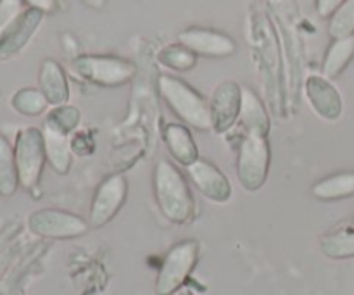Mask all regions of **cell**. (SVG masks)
<instances>
[{
    "label": "cell",
    "instance_id": "obj_1",
    "mask_svg": "<svg viewBox=\"0 0 354 295\" xmlns=\"http://www.w3.org/2000/svg\"><path fill=\"white\" fill-rule=\"evenodd\" d=\"M152 189L158 207L166 220L176 225H185L192 220L194 197L189 182L171 161L161 159L156 164Z\"/></svg>",
    "mask_w": 354,
    "mask_h": 295
},
{
    "label": "cell",
    "instance_id": "obj_2",
    "mask_svg": "<svg viewBox=\"0 0 354 295\" xmlns=\"http://www.w3.org/2000/svg\"><path fill=\"white\" fill-rule=\"evenodd\" d=\"M158 88L169 109L178 116V120H182L185 126L199 131L213 128L209 102L183 79L171 75H161L158 79Z\"/></svg>",
    "mask_w": 354,
    "mask_h": 295
},
{
    "label": "cell",
    "instance_id": "obj_3",
    "mask_svg": "<svg viewBox=\"0 0 354 295\" xmlns=\"http://www.w3.org/2000/svg\"><path fill=\"white\" fill-rule=\"evenodd\" d=\"M268 138L258 133H245L242 138L237 154V178L242 189L248 192H256L265 185L270 171Z\"/></svg>",
    "mask_w": 354,
    "mask_h": 295
},
{
    "label": "cell",
    "instance_id": "obj_4",
    "mask_svg": "<svg viewBox=\"0 0 354 295\" xmlns=\"http://www.w3.org/2000/svg\"><path fill=\"white\" fill-rule=\"evenodd\" d=\"M14 158H16L19 187L31 192L40 183L47 162L41 130L35 126L23 128L14 142Z\"/></svg>",
    "mask_w": 354,
    "mask_h": 295
},
{
    "label": "cell",
    "instance_id": "obj_5",
    "mask_svg": "<svg viewBox=\"0 0 354 295\" xmlns=\"http://www.w3.org/2000/svg\"><path fill=\"white\" fill-rule=\"evenodd\" d=\"M73 69L86 82L99 86H120L135 76V66L113 55H82L73 61Z\"/></svg>",
    "mask_w": 354,
    "mask_h": 295
},
{
    "label": "cell",
    "instance_id": "obj_6",
    "mask_svg": "<svg viewBox=\"0 0 354 295\" xmlns=\"http://www.w3.org/2000/svg\"><path fill=\"white\" fill-rule=\"evenodd\" d=\"M199 258V245L196 240H183L166 254L156 280V294L173 295L185 283Z\"/></svg>",
    "mask_w": 354,
    "mask_h": 295
},
{
    "label": "cell",
    "instance_id": "obj_7",
    "mask_svg": "<svg viewBox=\"0 0 354 295\" xmlns=\"http://www.w3.org/2000/svg\"><path fill=\"white\" fill-rule=\"evenodd\" d=\"M28 228L37 237L66 240V238H76L85 235L90 225L78 214L68 213V211L40 209L30 214Z\"/></svg>",
    "mask_w": 354,
    "mask_h": 295
},
{
    "label": "cell",
    "instance_id": "obj_8",
    "mask_svg": "<svg viewBox=\"0 0 354 295\" xmlns=\"http://www.w3.org/2000/svg\"><path fill=\"white\" fill-rule=\"evenodd\" d=\"M128 183L123 176H109L104 180L95 190L92 204H90L88 225L92 228H100L113 221V218L120 213L127 200Z\"/></svg>",
    "mask_w": 354,
    "mask_h": 295
},
{
    "label": "cell",
    "instance_id": "obj_9",
    "mask_svg": "<svg viewBox=\"0 0 354 295\" xmlns=\"http://www.w3.org/2000/svg\"><path fill=\"white\" fill-rule=\"evenodd\" d=\"M242 106V86L235 82H223L213 90L209 99V113L213 130L227 133L239 121Z\"/></svg>",
    "mask_w": 354,
    "mask_h": 295
},
{
    "label": "cell",
    "instance_id": "obj_10",
    "mask_svg": "<svg viewBox=\"0 0 354 295\" xmlns=\"http://www.w3.org/2000/svg\"><path fill=\"white\" fill-rule=\"evenodd\" d=\"M187 176L206 199L216 204H227L232 199V185L227 176L206 159H197L187 166Z\"/></svg>",
    "mask_w": 354,
    "mask_h": 295
},
{
    "label": "cell",
    "instance_id": "obj_11",
    "mask_svg": "<svg viewBox=\"0 0 354 295\" xmlns=\"http://www.w3.org/2000/svg\"><path fill=\"white\" fill-rule=\"evenodd\" d=\"M304 92H306V99L310 102L311 109L315 114L325 121H337L342 116V97L339 90L335 88L325 76L313 75L306 79L304 85Z\"/></svg>",
    "mask_w": 354,
    "mask_h": 295
},
{
    "label": "cell",
    "instance_id": "obj_12",
    "mask_svg": "<svg viewBox=\"0 0 354 295\" xmlns=\"http://www.w3.org/2000/svg\"><path fill=\"white\" fill-rule=\"evenodd\" d=\"M178 41L196 55H206V57H228L237 48L234 38L206 28H189L180 33Z\"/></svg>",
    "mask_w": 354,
    "mask_h": 295
},
{
    "label": "cell",
    "instance_id": "obj_13",
    "mask_svg": "<svg viewBox=\"0 0 354 295\" xmlns=\"http://www.w3.org/2000/svg\"><path fill=\"white\" fill-rule=\"evenodd\" d=\"M44 19V12L37 9H24V12L12 23V26L0 38V61L10 59L26 47L28 41L37 33Z\"/></svg>",
    "mask_w": 354,
    "mask_h": 295
},
{
    "label": "cell",
    "instance_id": "obj_14",
    "mask_svg": "<svg viewBox=\"0 0 354 295\" xmlns=\"http://www.w3.org/2000/svg\"><path fill=\"white\" fill-rule=\"evenodd\" d=\"M38 86L48 104L54 107L64 106L69 99V85L62 66L54 59H45L38 73Z\"/></svg>",
    "mask_w": 354,
    "mask_h": 295
},
{
    "label": "cell",
    "instance_id": "obj_15",
    "mask_svg": "<svg viewBox=\"0 0 354 295\" xmlns=\"http://www.w3.org/2000/svg\"><path fill=\"white\" fill-rule=\"evenodd\" d=\"M162 137H165V144L168 147L169 154L182 166L187 168V166H190L199 159V149H197V144L194 140L192 133H190L189 126L180 123H169L166 124Z\"/></svg>",
    "mask_w": 354,
    "mask_h": 295
},
{
    "label": "cell",
    "instance_id": "obj_16",
    "mask_svg": "<svg viewBox=\"0 0 354 295\" xmlns=\"http://www.w3.org/2000/svg\"><path fill=\"white\" fill-rule=\"evenodd\" d=\"M41 135H44L47 162L57 175H66L69 171V166H71L73 152L69 135L62 133V131L55 130L52 126H47V124L41 126Z\"/></svg>",
    "mask_w": 354,
    "mask_h": 295
},
{
    "label": "cell",
    "instance_id": "obj_17",
    "mask_svg": "<svg viewBox=\"0 0 354 295\" xmlns=\"http://www.w3.org/2000/svg\"><path fill=\"white\" fill-rule=\"evenodd\" d=\"M239 123L245 133H258L266 137L270 131V116L259 97L248 86H242V106Z\"/></svg>",
    "mask_w": 354,
    "mask_h": 295
},
{
    "label": "cell",
    "instance_id": "obj_18",
    "mask_svg": "<svg viewBox=\"0 0 354 295\" xmlns=\"http://www.w3.org/2000/svg\"><path fill=\"white\" fill-rule=\"evenodd\" d=\"M354 57V37L339 38L330 44L322 64V75L327 79H334L341 76V73L348 68Z\"/></svg>",
    "mask_w": 354,
    "mask_h": 295
},
{
    "label": "cell",
    "instance_id": "obj_19",
    "mask_svg": "<svg viewBox=\"0 0 354 295\" xmlns=\"http://www.w3.org/2000/svg\"><path fill=\"white\" fill-rule=\"evenodd\" d=\"M313 197L320 200H341L354 196V171L335 173L315 183Z\"/></svg>",
    "mask_w": 354,
    "mask_h": 295
},
{
    "label": "cell",
    "instance_id": "obj_20",
    "mask_svg": "<svg viewBox=\"0 0 354 295\" xmlns=\"http://www.w3.org/2000/svg\"><path fill=\"white\" fill-rule=\"evenodd\" d=\"M19 189L16 158L10 142L0 133V196L12 197Z\"/></svg>",
    "mask_w": 354,
    "mask_h": 295
},
{
    "label": "cell",
    "instance_id": "obj_21",
    "mask_svg": "<svg viewBox=\"0 0 354 295\" xmlns=\"http://www.w3.org/2000/svg\"><path fill=\"white\" fill-rule=\"evenodd\" d=\"M320 251L330 259L354 258V227L324 235L320 238Z\"/></svg>",
    "mask_w": 354,
    "mask_h": 295
},
{
    "label": "cell",
    "instance_id": "obj_22",
    "mask_svg": "<svg viewBox=\"0 0 354 295\" xmlns=\"http://www.w3.org/2000/svg\"><path fill=\"white\" fill-rule=\"evenodd\" d=\"M10 106L21 116L37 117L44 114L50 104L40 92V88H21L12 95Z\"/></svg>",
    "mask_w": 354,
    "mask_h": 295
},
{
    "label": "cell",
    "instance_id": "obj_23",
    "mask_svg": "<svg viewBox=\"0 0 354 295\" xmlns=\"http://www.w3.org/2000/svg\"><path fill=\"white\" fill-rule=\"evenodd\" d=\"M158 61L159 64L166 66V68L173 69V71H189V69L196 66L197 55L178 41V44L161 48L158 54Z\"/></svg>",
    "mask_w": 354,
    "mask_h": 295
},
{
    "label": "cell",
    "instance_id": "obj_24",
    "mask_svg": "<svg viewBox=\"0 0 354 295\" xmlns=\"http://www.w3.org/2000/svg\"><path fill=\"white\" fill-rule=\"evenodd\" d=\"M328 35L334 40L354 37V0H346L330 16Z\"/></svg>",
    "mask_w": 354,
    "mask_h": 295
},
{
    "label": "cell",
    "instance_id": "obj_25",
    "mask_svg": "<svg viewBox=\"0 0 354 295\" xmlns=\"http://www.w3.org/2000/svg\"><path fill=\"white\" fill-rule=\"evenodd\" d=\"M80 120H82L80 111L76 107L64 104V106H57L52 111H48L47 117L44 120V124L55 128V130L62 131L66 135H71L80 124Z\"/></svg>",
    "mask_w": 354,
    "mask_h": 295
},
{
    "label": "cell",
    "instance_id": "obj_26",
    "mask_svg": "<svg viewBox=\"0 0 354 295\" xmlns=\"http://www.w3.org/2000/svg\"><path fill=\"white\" fill-rule=\"evenodd\" d=\"M24 12L23 0H0V38Z\"/></svg>",
    "mask_w": 354,
    "mask_h": 295
},
{
    "label": "cell",
    "instance_id": "obj_27",
    "mask_svg": "<svg viewBox=\"0 0 354 295\" xmlns=\"http://www.w3.org/2000/svg\"><path fill=\"white\" fill-rule=\"evenodd\" d=\"M346 0H315V9L320 17H330Z\"/></svg>",
    "mask_w": 354,
    "mask_h": 295
},
{
    "label": "cell",
    "instance_id": "obj_28",
    "mask_svg": "<svg viewBox=\"0 0 354 295\" xmlns=\"http://www.w3.org/2000/svg\"><path fill=\"white\" fill-rule=\"evenodd\" d=\"M23 2L28 3L30 9H37L44 14L54 12L57 9V0H23Z\"/></svg>",
    "mask_w": 354,
    "mask_h": 295
},
{
    "label": "cell",
    "instance_id": "obj_29",
    "mask_svg": "<svg viewBox=\"0 0 354 295\" xmlns=\"http://www.w3.org/2000/svg\"><path fill=\"white\" fill-rule=\"evenodd\" d=\"M82 2H85L86 6L92 7V9H100V7H104L106 0H82Z\"/></svg>",
    "mask_w": 354,
    "mask_h": 295
},
{
    "label": "cell",
    "instance_id": "obj_30",
    "mask_svg": "<svg viewBox=\"0 0 354 295\" xmlns=\"http://www.w3.org/2000/svg\"><path fill=\"white\" fill-rule=\"evenodd\" d=\"M353 227H354V223H353Z\"/></svg>",
    "mask_w": 354,
    "mask_h": 295
}]
</instances>
